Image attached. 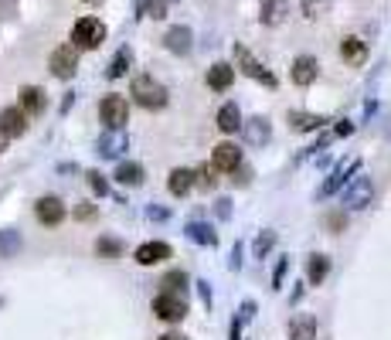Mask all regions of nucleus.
<instances>
[{"label": "nucleus", "instance_id": "f257e3e1", "mask_svg": "<svg viewBox=\"0 0 391 340\" xmlns=\"http://www.w3.org/2000/svg\"><path fill=\"white\" fill-rule=\"evenodd\" d=\"M130 96L136 99V105H143V109H163V105L170 103L167 85L156 82L154 75H136V79H133Z\"/></svg>", "mask_w": 391, "mask_h": 340}, {"label": "nucleus", "instance_id": "f03ea898", "mask_svg": "<svg viewBox=\"0 0 391 340\" xmlns=\"http://www.w3.org/2000/svg\"><path fill=\"white\" fill-rule=\"evenodd\" d=\"M371 198H374V181L364 177L361 170L351 177V181L344 184V194H340V211H361L371 205Z\"/></svg>", "mask_w": 391, "mask_h": 340}, {"label": "nucleus", "instance_id": "7ed1b4c3", "mask_svg": "<svg viewBox=\"0 0 391 340\" xmlns=\"http://www.w3.org/2000/svg\"><path fill=\"white\" fill-rule=\"evenodd\" d=\"M105 41V24L99 17H78L72 27V45L78 52H96Z\"/></svg>", "mask_w": 391, "mask_h": 340}, {"label": "nucleus", "instance_id": "20e7f679", "mask_svg": "<svg viewBox=\"0 0 391 340\" xmlns=\"http://www.w3.org/2000/svg\"><path fill=\"white\" fill-rule=\"evenodd\" d=\"M235 68H242L249 79L262 82V85H269V89H276V85H279V82H276V75H272V72H269V68H265V65H262L259 58L249 52L245 45H235Z\"/></svg>", "mask_w": 391, "mask_h": 340}, {"label": "nucleus", "instance_id": "39448f33", "mask_svg": "<svg viewBox=\"0 0 391 340\" xmlns=\"http://www.w3.org/2000/svg\"><path fill=\"white\" fill-rule=\"evenodd\" d=\"M154 316L163 323H181L187 316V300L181 293H160V296H154Z\"/></svg>", "mask_w": 391, "mask_h": 340}, {"label": "nucleus", "instance_id": "423d86ee", "mask_svg": "<svg viewBox=\"0 0 391 340\" xmlns=\"http://www.w3.org/2000/svg\"><path fill=\"white\" fill-rule=\"evenodd\" d=\"M99 116H103V123L109 130H123L130 123V103L123 96H105L99 103Z\"/></svg>", "mask_w": 391, "mask_h": 340}, {"label": "nucleus", "instance_id": "0eeeda50", "mask_svg": "<svg viewBox=\"0 0 391 340\" xmlns=\"http://www.w3.org/2000/svg\"><path fill=\"white\" fill-rule=\"evenodd\" d=\"M48 68H52L54 79H72L78 72V48L75 45H58L48 58Z\"/></svg>", "mask_w": 391, "mask_h": 340}, {"label": "nucleus", "instance_id": "6e6552de", "mask_svg": "<svg viewBox=\"0 0 391 340\" xmlns=\"http://www.w3.org/2000/svg\"><path fill=\"white\" fill-rule=\"evenodd\" d=\"M357 170H361V157H351V160H344V163H337V167L330 170V177L323 181V187H320V194H316V198L323 201V198H330V194H337L340 187H344V184L351 181V177H354Z\"/></svg>", "mask_w": 391, "mask_h": 340}, {"label": "nucleus", "instance_id": "1a4fd4ad", "mask_svg": "<svg viewBox=\"0 0 391 340\" xmlns=\"http://www.w3.org/2000/svg\"><path fill=\"white\" fill-rule=\"evenodd\" d=\"M130 150V136L123 130H109L99 136V143H96V154L103 160H119L123 154Z\"/></svg>", "mask_w": 391, "mask_h": 340}, {"label": "nucleus", "instance_id": "9d476101", "mask_svg": "<svg viewBox=\"0 0 391 340\" xmlns=\"http://www.w3.org/2000/svg\"><path fill=\"white\" fill-rule=\"evenodd\" d=\"M65 214H68V208L61 205V198H41L38 205H34V218L41 221V225H48V228H54V225H61L65 221Z\"/></svg>", "mask_w": 391, "mask_h": 340}, {"label": "nucleus", "instance_id": "9b49d317", "mask_svg": "<svg viewBox=\"0 0 391 340\" xmlns=\"http://www.w3.org/2000/svg\"><path fill=\"white\" fill-rule=\"evenodd\" d=\"M163 45H167V52L170 54H187L191 48H194V31H191L187 24L170 27V31L163 34Z\"/></svg>", "mask_w": 391, "mask_h": 340}, {"label": "nucleus", "instance_id": "f8f14e48", "mask_svg": "<svg viewBox=\"0 0 391 340\" xmlns=\"http://www.w3.org/2000/svg\"><path fill=\"white\" fill-rule=\"evenodd\" d=\"M0 130L7 133V136H24L27 133V112L21 105H7V109H0Z\"/></svg>", "mask_w": 391, "mask_h": 340}, {"label": "nucleus", "instance_id": "ddd939ff", "mask_svg": "<svg viewBox=\"0 0 391 340\" xmlns=\"http://www.w3.org/2000/svg\"><path fill=\"white\" fill-rule=\"evenodd\" d=\"M289 75H293L296 85H303V89H307V85H313L316 75H320V61H316L313 54H300V58L293 61V72H289Z\"/></svg>", "mask_w": 391, "mask_h": 340}, {"label": "nucleus", "instance_id": "4468645a", "mask_svg": "<svg viewBox=\"0 0 391 340\" xmlns=\"http://www.w3.org/2000/svg\"><path fill=\"white\" fill-rule=\"evenodd\" d=\"M170 256H174V252H170L167 242H143V245L136 249V262H140V265H160V262H167Z\"/></svg>", "mask_w": 391, "mask_h": 340}, {"label": "nucleus", "instance_id": "2eb2a0df", "mask_svg": "<svg viewBox=\"0 0 391 340\" xmlns=\"http://www.w3.org/2000/svg\"><path fill=\"white\" fill-rule=\"evenodd\" d=\"M286 14H289V0H262L259 21L265 27H279L286 21Z\"/></svg>", "mask_w": 391, "mask_h": 340}, {"label": "nucleus", "instance_id": "dca6fc26", "mask_svg": "<svg viewBox=\"0 0 391 340\" xmlns=\"http://www.w3.org/2000/svg\"><path fill=\"white\" fill-rule=\"evenodd\" d=\"M235 82V65H228V61H214L208 68V89H214V92H228Z\"/></svg>", "mask_w": 391, "mask_h": 340}, {"label": "nucleus", "instance_id": "f3484780", "mask_svg": "<svg viewBox=\"0 0 391 340\" xmlns=\"http://www.w3.org/2000/svg\"><path fill=\"white\" fill-rule=\"evenodd\" d=\"M286 334H289V340H316V316L296 313L289 320Z\"/></svg>", "mask_w": 391, "mask_h": 340}, {"label": "nucleus", "instance_id": "a211bd4d", "mask_svg": "<svg viewBox=\"0 0 391 340\" xmlns=\"http://www.w3.org/2000/svg\"><path fill=\"white\" fill-rule=\"evenodd\" d=\"M242 130L249 136V143H256V147H265L272 140V123L265 116H252L249 123H242Z\"/></svg>", "mask_w": 391, "mask_h": 340}, {"label": "nucleus", "instance_id": "6ab92c4d", "mask_svg": "<svg viewBox=\"0 0 391 340\" xmlns=\"http://www.w3.org/2000/svg\"><path fill=\"white\" fill-rule=\"evenodd\" d=\"M45 105H48L45 89H38V85H24V89H21V109H24L27 116H41Z\"/></svg>", "mask_w": 391, "mask_h": 340}, {"label": "nucleus", "instance_id": "aec40b11", "mask_svg": "<svg viewBox=\"0 0 391 340\" xmlns=\"http://www.w3.org/2000/svg\"><path fill=\"white\" fill-rule=\"evenodd\" d=\"M211 163H214L218 170H235V167L242 163V150H238L235 143H218L214 154H211Z\"/></svg>", "mask_w": 391, "mask_h": 340}, {"label": "nucleus", "instance_id": "412c9836", "mask_svg": "<svg viewBox=\"0 0 391 340\" xmlns=\"http://www.w3.org/2000/svg\"><path fill=\"white\" fill-rule=\"evenodd\" d=\"M184 235L191 238L194 245H208V249L218 245V232H214L211 225H205V221H187V225H184Z\"/></svg>", "mask_w": 391, "mask_h": 340}, {"label": "nucleus", "instance_id": "4be33fe9", "mask_svg": "<svg viewBox=\"0 0 391 340\" xmlns=\"http://www.w3.org/2000/svg\"><path fill=\"white\" fill-rule=\"evenodd\" d=\"M191 187H194V170H187V167H174V170H170V177H167V191H170L174 198H184V194H191Z\"/></svg>", "mask_w": 391, "mask_h": 340}, {"label": "nucleus", "instance_id": "5701e85b", "mask_svg": "<svg viewBox=\"0 0 391 340\" xmlns=\"http://www.w3.org/2000/svg\"><path fill=\"white\" fill-rule=\"evenodd\" d=\"M323 123H330V119L316 116V112H289V126L296 133H316V130H323Z\"/></svg>", "mask_w": 391, "mask_h": 340}, {"label": "nucleus", "instance_id": "b1692460", "mask_svg": "<svg viewBox=\"0 0 391 340\" xmlns=\"http://www.w3.org/2000/svg\"><path fill=\"white\" fill-rule=\"evenodd\" d=\"M116 181L123 184V187H140V184L147 181V170H143L140 163H133V160H123V163L116 167Z\"/></svg>", "mask_w": 391, "mask_h": 340}, {"label": "nucleus", "instance_id": "393cba45", "mask_svg": "<svg viewBox=\"0 0 391 340\" xmlns=\"http://www.w3.org/2000/svg\"><path fill=\"white\" fill-rule=\"evenodd\" d=\"M214 123H218V130L228 133V136H232V133H238V130H242V112H238V105L225 103L221 109H218V119H214Z\"/></svg>", "mask_w": 391, "mask_h": 340}, {"label": "nucleus", "instance_id": "a878e982", "mask_svg": "<svg viewBox=\"0 0 391 340\" xmlns=\"http://www.w3.org/2000/svg\"><path fill=\"white\" fill-rule=\"evenodd\" d=\"M340 54H344V61H351V65H364L367 45L361 38H344V41H340Z\"/></svg>", "mask_w": 391, "mask_h": 340}, {"label": "nucleus", "instance_id": "bb28decb", "mask_svg": "<svg viewBox=\"0 0 391 340\" xmlns=\"http://www.w3.org/2000/svg\"><path fill=\"white\" fill-rule=\"evenodd\" d=\"M327 276H330V259H327V256H310V265H307V283H310V286H320Z\"/></svg>", "mask_w": 391, "mask_h": 340}, {"label": "nucleus", "instance_id": "cd10ccee", "mask_svg": "<svg viewBox=\"0 0 391 340\" xmlns=\"http://www.w3.org/2000/svg\"><path fill=\"white\" fill-rule=\"evenodd\" d=\"M130 61H133V52L130 48H119L116 58L109 61V68H105V79H123V75H126V68H130Z\"/></svg>", "mask_w": 391, "mask_h": 340}, {"label": "nucleus", "instance_id": "c85d7f7f", "mask_svg": "<svg viewBox=\"0 0 391 340\" xmlns=\"http://www.w3.org/2000/svg\"><path fill=\"white\" fill-rule=\"evenodd\" d=\"M194 184H198L201 191H214V187H218V167H214V163H201V167L194 170Z\"/></svg>", "mask_w": 391, "mask_h": 340}, {"label": "nucleus", "instance_id": "c756f323", "mask_svg": "<svg viewBox=\"0 0 391 340\" xmlns=\"http://www.w3.org/2000/svg\"><path fill=\"white\" fill-rule=\"evenodd\" d=\"M17 252H21V235H17L14 228H0V256L10 259V256H17Z\"/></svg>", "mask_w": 391, "mask_h": 340}, {"label": "nucleus", "instance_id": "7c9ffc66", "mask_svg": "<svg viewBox=\"0 0 391 340\" xmlns=\"http://www.w3.org/2000/svg\"><path fill=\"white\" fill-rule=\"evenodd\" d=\"M136 14L160 21V17H167V0H136Z\"/></svg>", "mask_w": 391, "mask_h": 340}, {"label": "nucleus", "instance_id": "2f4dec72", "mask_svg": "<svg viewBox=\"0 0 391 340\" xmlns=\"http://www.w3.org/2000/svg\"><path fill=\"white\" fill-rule=\"evenodd\" d=\"M96 256H99V259H119V256H123V242L103 235L96 242Z\"/></svg>", "mask_w": 391, "mask_h": 340}, {"label": "nucleus", "instance_id": "473e14b6", "mask_svg": "<svg viewBox=\"0 0 391 340\" xmlns=\"http://www.w3.org/2000/svg\"><path fill=\"white\" fill-rule=\"evenodd\" d=\"M160 286L163 293H187V276H184V269H174V272H167L163 279H160Z\"/></svg>", "mask_w": 391, "mask_h": 340}, {"label": "nucleus", "instance_id": "72a5a7b5", "mask_svg": "<svg viewBox=\"0 0 391 340\" xmlns=\"http://www.w3.org/2000/svg\"><path fill=\"white\" fill-rule=\"evenodd\" d=\"M272 245H276V232L272 228H265L256 242H252V252H256V259H265L269 252H272Z\"/></svg>", "mask_w": 391, "mask_h": 340}, {"label": "nucleus", "instance_id": "f704fd0d", "mask_svg": "<svg viewBox=\"0 0 391 340\" xmlns=\"http://www.w3.org/2000/svg\"><path fill=\"white\" fill-rule=\"evenodd\" d=\"M330 3H334V0H303V14H307L310 21H316V17H323V14L330 10Z\"/></svg>", "mask_w": 391, "mask_h": 340}, {"label": "nucleus", "instance_id": "c9c22d12", "mask_svg": "<svg viewBox=\"0 0 391 340\" xmlns=\"http://www.w3.org/2000/svg\"><path fill=\"white\" fill-rule=\"evenodd\" d=\"M85 181H89V187H92L99 198H105V194H109V181H105L99 170H89V174H85Z\"/></svg>", "mask_w": 391, "mask_h": 340}, {"label": "nucleus", "instance_id": "e433bc0d", "mask_svg": "<svg viewBox=\"0 0 391 340\" xmlns=\"http://www.w3.org/2000/svg\"><path fill=\"white\" fill-rule=\"evenodd\" d=\"M327 228H330L334 235H340V232L347 228V214H344V211H330V214H327Z\"/></svg>", "mask_w": 391, "mask_h": 340}, {"label": "nucleus", "instance_id": "4c0bfd02", "mask_svg": "<svg viewBox=\"0 0 391 340\" xmlns=\"http://www.w3.org/2000/svg\"><path fill=\"white\" fill-rule=\"evenodd\" d=\"M289 272V256H283V259L276 262V272H272V289H283V279H286Z\"/></svg>", "mask_w": 391, "mask_h": 340}, {"label": "nucleus", "instance_id": "58836bf2", "mask_svg": "<svg viewBox=\"0 0 391 340\" xmlns=\"http://www.w3.org/2000/svg\"><path fill=\"white\" fill-rule=\"evenodd\" d=\"M228 174H232V181L238 184V187H245V184H252V170H249L245 163H238V167H235V170H228Z\"/></svg>", "mask_w": 391, "mask_h": 340}, {"label": "nucleus", "instance_id": "ea45409f", "mask_svg": "<svg viewBox=\"0 0 391 340\" xmlns=\"http://www.w3.org/2000/svg\"><path fill=\"white\" fill-rule=\"evenodd\" d=\"M75 218H78V221H92V218H96V205H89V201H85V205H78Z\"/></svg>", "mask_w": 391, "mask_h": 340}, {"label": "nucleus", "instance_id": "a19ab883", "mask_svg": "<svg viewBox=\"0 0 391 340\" xmlns=\"http://www.w3.org/2000/svg\"><path fill=\"white\" fill-rule=\"evenodd\" d=\"M252 316H256V303H252V300H245V303H242V310H238V320H242V323H249Z\"/></svg>", "mask_w": 391, "mask_h": 340}, {"label": "nucleus", "instance_id": "79ce46f5", "mask_svg": "<svg viewBox=\"0 0 391 340\" xmlns=\"http://www.w3.org/2000/svg\"><path fill=\"white\" fill-rule=\"evenodd\" d=\"M147 218H150V221H167V218H170V211H167V208H154V205H150V208H147Z\"/></svg>", "mask_w": 391, "mask_h": 340}, {"label": "nucleus", "instance_id": "37998d69", "mask_svg": "<svg viewBox=\"0 0 391 340\" xmlns=\"http://www.w3.org/2000/svg\"><path fill=\"white\" fill-rule=\"evenodd\" d=\"M14 10H17L14 0H0V21H3V17H14Z\"/></svg>", "mask_w": 391, "mask_h": 340}, {"label": "nucleus", "instance_id": "c03bdc74", "mask_svg": "<svg viewBox=\"0 0 391 340\" xmlns=\"http://www.w3.org/2000/svg\"><path fill=\"white\" fill-rule=\"evenodd\" d=\"M354 133V123H347V119H340L337 130H334V136H351Z\"/></svg>", "mask_w": 391, "mask_h": 340}, {"label": "nucleus", "instance_id": "a18cd8bd", "mask_svg": "<svg viewBox=\"0 0 391 340\" xmlns=\"http://www.w3.org/2000/svg\"><path fill=\"white\" fill-rule=\"evenodd\" d=\"M242 327H245V323L235 316V320H232V330H228V340H242Z\"/></svg>", "mask_w": 391, "mask_h": 340}, {"label": "nucleus", "instance_id": "49530a36", "mask_svg": "<svg viewBox=\"0 0 391 340\" xmlns=\"http://www.w3.org/2000/svg\"><path fill=\"white\" fill-rule=\"evenodd\" d=\"M228 265H232L235 272L242 269V245H235V252H232V259H228Z\"/></svg>", "mask_w": 391, "mask_h": 340}, {"label": "nucleus", "instance_id": "de8ad7c7", "mask_svg": "<svg viewBox=\"0 0 391 340\" xmlns=\"http://www.w3.org/2000/svg\"><path fill=\"white\" fill-rule=\"evenodd\" d=\"M198 293H201V300H205V306H211V286H208V283H205V279L198 283Z\"/></svg>", "mask_w": 391, "mask_h": 340}, {"label": "nucleus", "instance_id": "09e8293b", "mask_svg": "<svg viewBox=\"0 0 391 340\" xmlns=\"http://www.w3.org/2000/svg\"><path fill=\"white\" fill-rule=\"evenodd\" d=\"M72 103H75V92H68V96L61 99V112H68V109H72Z\"/></svg>", "mask_w": 391, "mask_h": 340}, {"label": "nucleus", "instance_id": "8fccbe9b", "mask_svg": "<svg viewBox=\"0 0 391 340\" xmlns=\"http://www.w3.org/2000/svg\"><path fill=\"white\" fill-rule=\"evenodd\" d=\"M228 205H232V201H218V214H221V218H228V211H232Z\"/></svg>", "mask_w": 391, "mask_h": 340}, {"label": "nucleus", "instance_id": "3c124183", "mask_svg": "<svg viewBox=\"0 0 391 340\" xmlns=\"http://www.w3.org/2000/svg\"><path fill=\"white\" fill-rule=\"evenodd\" d=\"M160 340H187V337H184V334H177V330H170V334H163Z\"/></svg>", "mask_w": 391, "mask_h": 340}, {"label": "nucleus", "instance_id": "603ef678", "mask_svg": "<svg viewBox=\"0 0 391 340\" xmlns=\"http://www.w3.org/2000/svg\"><path fill=\"white\" fill-rule=\"evenodd\" d=\"M7 143H10V136H7V133L0 130V154H3V150H7Z\"/></svg>", "mask_w": 391, "mask_h": 340}]
</instances>
